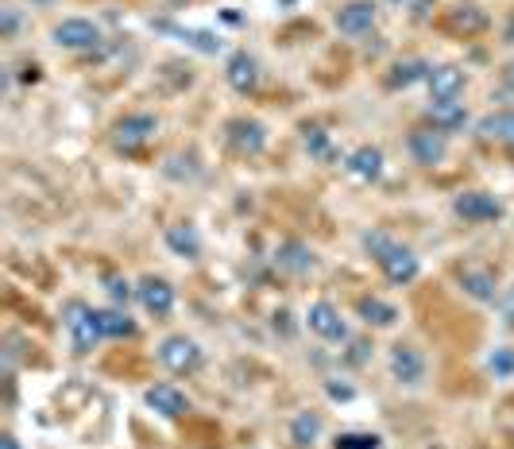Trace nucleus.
<instances>
[{
    "label": "nucleus",
    "instance_id": "3",
    "mask_svg": "<svg viewBox=\"0 0 514 449\" xmlns=\"http://www.w3.org/2000/svg\"><path fill=\"white\" fill-rule=\"evenodd\" d=\"M159 360H163V368L174 372V376H194L201 368V345L194 337H186V333H171V337H163L159 341Z\"/></svg>",
    "mask_w": 514,
    "mask_h": 449
},
{
    "label": "nucleus",
    "instance_id": "1",
    "mask_svg": "<svg viewBox=\"0 0 514 449\" xmlns=\"http://www.w3.org/2000/svg\"><path fill=\"white\" fill-rule=\"evenodd\" d=\"M364 248L375 256V264H379V271L387 275V283H395V287H406V283H414L418 279V271H422V264H418V256L406 248V244H399V240H391L387 233H364Z\"/></svg>",
    "mask_w": 514,
    "mask_h": 449
},
{
    "label": "nucleus",
    "instance_id": "33",
    "mask_svg": "<svg viewBox=\"0 0 514 449\" xmlns=\"http://www.w3.org/2000/svg\"><path fill=\"white\" fill-rule=\"evenodd\" d=\"M368 349H372L368 341H352V353H348V360H352V364H360V360H368Z\"/></svg>",
    "mask_w": 514,
    "mask_h": 449
},
{
    "label": "nucleus",
    "instance_id": "25",
    "mask_svg": "<svg viewBox=\"0 0 514 449\" xmlns=\"http://www.w3.org/2000/svg\"><path fill=\"white\" fill-rule=\"evenodd\" d=\"M97 318H101V333H105V341L136 337V322L128 318V310H124V306H105V310H97Z\"/></svg>",
    "mask_w": 514,
    "mask_h": 449
},
{
    "label": "nucleus",
    "instance_id": "21",
    "mask_svg": "<svg viewBox=\"0 0 514 449\" xmlns=\"http://www.w3.org/2000/svg\"><path fill=\"white\" fill-rule=\"evenodd\" d=\"M317 256L310 252V244H302V240H283L279 244V252H275V268L286 271V275H306V271H314Z\"/></svg>",
    "mask_w": 514,
    "mask_h": 449
},
{
    "label": "nucleus",
    "instance_id": "7",
    "mask_svg": "<svg viewBox=\"0 0 514 449\" xmlns=\"http://www.w3.org/2000/svg\"><path fill=\"white\" fill-rule=\"evenodd\" d=\"M406 151H410V159L418 163V167H437L445 155H449V136L441 132V128H414L410 136H406Z\"/></svg>",
    "mask_w": 514,
    "mask_h": 449
},
{
    "label": "nucleus",
    "instance_id": "24",
    "mask_svg": "<svg viewBox=\"0 0 514 449\" xmlns=\"http://www.w3.org/2000/svg\"><path fill=\"white\" fill-rule=\"evenodd\" d=\"M429 124L441 128L445 136H449V132H460V128L468 124L464 101H429Z\"/></svg>",
    "mask_w": 514,
    "mask_h": 449
},
{
    "label": "nucleus",
    "instance_id": "14",
    "mask_svg": "<svg viewBox=\"0 0 514 449\" xmlns=\"http://www.w3.org/2000/svg\"><path fill=\"white\" fill-rule=\"evenodd\" d=\"M225 82H229L236 93H256L259 90V59L248 55V51H232L229 62H225Z\"/></svg>",
    "mask_w": 514,
    "mask_h": 449
},
{
    "label": "nucleus",
    "instance_id": "22",
    "mask_svg": "<svg viewBox=\"0 0 514 449\" xmlns=\"http://www.w3.org/2000/svg\"><path fill=\"white\" fill-rule=\"evenodd\" d=\"M429 74H433V62L429 59H402L387 74V90H410L418 82H429Z\"/></svg>",
    "mask_w": 514,
    "mask_h": 449
},
{
    "label": "nucleus",
    "instance_id": "5",
    "mask_svg": "<svg viewBox=\"0 0 514 449\" xmlns=\"http://www.w3.org/2000/svg\"><path fill=\"white\" fill-rule=\"evenodd\" d=\"M51 43L62 47V51H97V47L105 43V35H101V28H97L93 20H86V16H70V20L55 24Z\"/></svg>",
    "mask_w": 514,
    "mask_h": 449
},
{
    "label": "nucleus",
    "instance_id": "6",
    "mask_svg": "<svg viewBox=\"0 0 514 449\" xmlns=\"http://www.w3.org/2000/svg\"><path fill=\"white\" fill-rule=\"evenodd\" d=\"M453 213L468 225H487V221H499L503 217V202L487 190H460L453 198Z\"/></svg>",
    "mask_w": 514,
    "mask_h": 449
},
{
    "label": "nucleus",
    "instance_id": "11",
    "mask_svg": "<svg viewBox=\"0 0 514 449\" xmlns=\"http://www.w3.org/2000/svg\"><path fill=\"white\" fill-rule=\"evenodd\" d=\"M375 20H379V8H375V0H348L337 8V16H333V24L341 35H352V39H360V35H368L375 28Z\"/></svg>",
    "mask_w": 514,
    "mask_h": 449
},
{
    "label": "nucleus",
    "instance_id": "34",
    "mask_svg": "<svg viewBox=\"0 0 514 449\" xmlns=\"http://www.w3.org/2000/svg\"><path fill=\"white\" fill-rule=\"evenodd\" d=\"M16 28H20V16H16V8H4V35H12Z\"/></svg>",
    "mask_w": 514,
    "mask_h": 449
},
{
    "label": "nucleus",
    "instance_id": "18",
    "mask_svg": "<svg viewBox=\"0 0 514 449\" xmlns=\"http://www.w3.org/2000/svg\"><path fill=\"white\" fill-rule=\"evenodd\" d=\"M356 314H360V322L372 326V330H391V326L399 322V306H391V302L379 299V295H360V299H356Z\"/></svg>",
    "mask_w": 514,
    "mask_h": 449
},
{
    "label": "nucleus",
    "instance_id": "26",
    "mask_svg": "<svg viewBox=\"0 0 514 449\" xmlns=\"http://www.w3.org/2000/svg\"><path fill=\"white\" fill-rule=\"evenodd\" d=\"M302 148L310 151V159H321V163L337 159V148H333V140H329V132L321 124H306L302 128Z\"/></svg>",
    "mask_w": 514,
    "mask_h": 449
},
{
    "label": "nucleus",
    "instance_id": "20",
    "mask_svg": "<svg viewBox=\"0 0 514 449\" xmlns=\"http://www.w3.org/2000/svg\"><path fill=\"white\" fill-rule=\"evenodd\" d=\"M460 287H464V295L476 302H495L499 299V279H495V271L487 268H460L457 271Z\"/></svg>",
    "mask_w": 514,
    "mask_h": 449
},
{
    "label": "nucleus",
    "instance_id": "10",
    "mask_svg": "<svg viewBox=\"0 0 514 449\" xmlns=\"http://www.w3.org/2000/svg\"><path fill=\"white\" fill-rule=\"evenodd\" d=\"M387 368H391L395 384H402V388H418V384L426 380V357H422V349H414V345H395V349L387 353Z\"/></svg>",
    "mask_w": 514,
    "mask_h": 449
},
{
    "label": "nucleus",
    "instance_id": "29",
    "mask_svg": "<svg viewBox=\"0 0 514 449\" xmlns=\"http://www.w3.org/2000/svg\"><path fill=\"white\" fill-rule=\"evenodd\" d=\"M333 449H383V438L372 430H341L333 438Z\"/></svg>",
    "mask_w": 514,
    "mask_h": 449
},
{
    "label": "nucleus",
    "instance_id": "9",
    "mask_svg": "<svg viewBox=\"0 0 514 449\" xmlns=\"http://www.w3.org/2000/svg\"><path fill=\"white\" fill-rule=\"evenodd\" d=\"M225 140H229V148L236 155H259L267 148V128L256 117H232L225 124Z\"/></svg>",
    "mask_w": 514,
    "mask_h": 449
},
{
    "label": "nucleus",
    "instance_id": "4",
    "mask_svg": "<svg viewBox=\"0 0 514 449\" xmlns=\"http://www.w3.org/2000/svg\"><path fill=\"white\" fill-rule=\"evenodd\" d=\"M155 132H159V117H151V113H128V117H120L113 124V148L132 155V151L147 148L155 140Z\"/></svg>",
    "mask_w": 514,
    "mask_h": 449
},
{
    "label": "nucleus",
    "instance_id": "30",
    "mask_svg": "<svg viewBox=\"0 0 514 449\" xmlns=\"http://www.w3.org/2000/svg\"><path fill=\"white\" fill-rule=\"evenodd\" d=\"M105 291H109V299L116 306H128V302L136 299V287L128 283V279H120V275H105Z\"/></svg>",
    "mask_w": 514,
    "mask_h": 449
},
{
    "label": "nucleus",
    "instance_id": "32",
    "mask_svg": "<svg viewBox=\"0 0 514 449\" xmlns=\"http://www.w3.org/2000/svg\"><path fill=\"white\" fill-rule=\"evenodd\" d=\"M325 395L329 399H337V403H348L356 391H352V384H337V380H325Z\"/></svg>",
    "mask_w": 514,
    "mask_h": 449
},
{
    "label": "nucleus",
    "instance_id": "31",
    "mask_svg": "<svg viewBox=\"0 0 514 449\" xmlns=\"http://www.w3.org/2000/svg\"><path fill=\"white\" fill-rule=\"evenodd\" d=\"M487 368L495 372V380H511L514 376V349H495L487 357Z\"/></svg>",
    "mask_w": 514,
    "mask_h": 449
},
{
    "label": "nucleus",
    "instance_id": "36",
    "mask_svg": "<svg viewBox=\"0 0 514 449\" xmlns=\"http://www.w3.org/2000/svg\"><path fill=\"white\" fill-rule=\"evenodd\" d=\"M0 449H24V446H20L12 434H4V438H0Z\"/></svg>",
    "mask_w": 514,
    "mask_h": 449
},
{
    "label": "nucleus",
    "instance_id": "13",
    "mask_svg": "<svg viewBox=\"0 0 514 449\" xmlns=\"http://www.w3.org/2000/svg\"><path fill=\"white\" fill-rule=\"evenodd\" d=\"M143 399H147V407H151L155 415H163V419H182V415L190 411V395L182 388H174V384H151V388L143 391Z\"/></svg>",
    "mask_w": 514,
    "mask_h": 449
},
{
    "label": "nucleus",
    "instance_id": "2",
    "mask_svg": "<svg viewBox=\"0 0 514 449\" xmlns=\"http://www.w3.org/2000/svg\"><path fill=\"white\" fill-rule=\"evenodd\" d=\"M62 322H66L70 345H74V353H78V357L93 353V349L105 341V333H101V318H97V306H89V302H70V306H66V314H62Z\"/></svg>",
    "mask_w": 514,
    "mask_h": 449
},
{
    "label": "nucleus",
    "instance_id": "28",
    "mask_svg": "<svg viewBox=\"0 0 514 449\" xmlns=\"http://www.w3.org/2000/svg\"><path fill=\"white\" fill-rule=\"evenodd\" d=\"M159 28H167L174 31L178 39H186L194 51H201V55H217L221 51V39L213 35V31H190V28H171V24H159Z\"/></svg>",
    "mask_w": 514,
    "mask_h": 449
},
{
    "label": "nucleus",
    "instance_id": "16",
    "mask_svg": "<svg viewBox=\"0 0 514 449\" xmlns=\"http://www.w3.org/2000/svg\"><path fill=\"white\" fill-rule=\"evenodd\" d=\"M344 171H348L356 182H375L383 175V151L372 148V144L348 151V155H344Z\"/></svg>",
    "mask_w": 514,
    "mask_h": 449
},
{
    "label": "nucleus",
    "instance_id": "19",
    "mask_svg": "<svg viewBox=\"0 0 514 449\" xmlns=\"http://www.w3.org/2000/svg\"><path fill=\"white\" fill-rule=\"evenodd\" d=\"M163 240H167V248H171L178 260H198L201 256V233L190 225V221H174L163 229Z\"/></svg>",
    "mask_w": 514,
    "mask_h": 449
},
{
    "label": "nucleus",
    "instance_id": "23",
    "mask_svg": "<svg viewBox=\"0 0 514 449\" xmlns=\"http://www.w3.org/2000/svg\"><path fill=\"white\" fill-rule=\"evenodd\" d=\"M321 430H325V422L317 411H298L294 419H290V446L294 449H314L321 442Z\"/></svg>",
    "mask_w": 514,
    "mask_h": 449
},
{
    "label": "nucleus",
    "instance_id": "27",
    "mask_svg": "<svg viewBox=\"0 0 514 449\" xmlns=\"http://www.w3.org/2000/svg\"><path fill=\"white\" fill-rule=\"evenodd\" d=\"M449 28L453 31H464V35H476V31L487 28V16L476 8V4H460L449 12Z\"/></svg>",
    "mask_w": 514,
    "mask_h": 449
},
{
    "label": "nucleus",
    "instance_id": "35",
    "mask_svg": "<svg viewBox=\"0 0 514 449\" xmlns=\"http://www.w3.org/2000/svg\"><path fill=\"white\" fill-rule=\"evenodd\" d=\"M503 86H507V90L514 93V59L507 62V66H503Z\"/></svg>",
    "mask_w": 514,
    "mask_h": 449
},
{
    "label": "nucleus",
    "instance_id": "8",
    "mask_svg": "<svg viewBox=\"0 0 514 449\" xmlns=\"http://www.w3.org/2000/svg\"><path fill=\"white\" fill-rule=\"evenodd\" d=\"M306 330L317 333V337H321V341H329V345L348 341V326H344L341 310L325 299L310 302V310H306Z\"/></svg>",
    "mask_w": 514,
    "mask_h": 449
},
{
    "label": "nucleus",
    "instance_id": "12",
    "mask_svg": "<svg viewBox=\"0 0 514 449\" xmlns=\"http://www.w3.org/2000/svg\"><path fill=\"white\" fill-rule=\"evenodd\" d=\"M136 299L151 318H171L174 310V287L163 275H143L136 283Z\"/></svg>",
    "mask_w": 514,
    "mask_h": 449
},
{
    "label": "nucleus",
    "instance_id": "17",
    "mask_svg": "<svg viewBox=\"0 0 514 449\" xmlns=\"http://www.w3.org/2000/svg\"><path fill=\"white\" fill-rule=\"evenodd\" d=\"M476 136L487 144H503L514 148V109H499V113H487L476 120Z\"/></svg>",
    "mask_w": 514,
    "mask_h": 449
},
{
    "label": "nucleus",
    "instance_id": "15",
    "mask_svg": "<svg viewBox=\"0 0 514 449\" xmlns=\"http://www.w3.org/2000/svg\"><path fill=\"white\" fill-rule=\"evenodd\" d=\"M429 93H433V101H460V93L468 86V78H464V70L453 66V62H441V66H433V74H429Z\"/></svg>",
    "mask_w": 514,
    "mask_h": 449
}]
</instances>
